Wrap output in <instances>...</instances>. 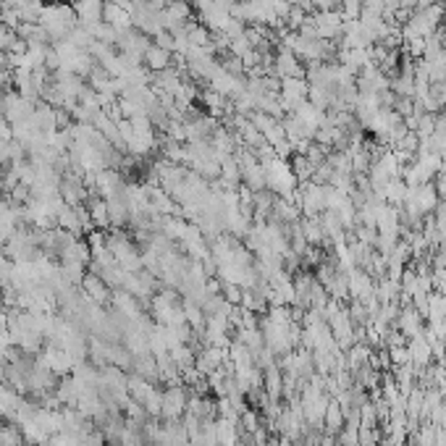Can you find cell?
Masks as SVG:
<instances>
[{"label":"cell","mask_w":446,"mask_h":446,"mask_svg":"<svg viewBox=\"0 0 446 446\" xmlns=\"http://www.w3.org/2000/svg\"><path fill=\"white\" fill-rule=\"evenodd\" d=\"M40 27H43L47 37H50V45L66 40V34L71 32L74 27H79V16L74 11L71 3H64V0H55V3H47L43 8V16H40Z\"/></svg>","instance_id":"1"},{"label":"cell","mask_w":446,"mask_h":446,"mask_svg":"<svg viewBox=\"0 0 446 446\" xmlns=\"http://www.w3.org/2000/svg\"><path fill=\"white\" fill-rule=\"evenodd\" d=\"M262 168H265V184H268V192H273L276 197H283V200H294L297 195V176L292 171V163L283 161L278 155H273L268 161H262Z\"/></svg>","instance_id":"2"},{"label":"cell","mask_w":446,"mask_h":446,"mask_svg":"<svg viewBox=\"0 0 446 446\" xmlns=\"http://www.w3.org/2000/svg\"><path fill=\"white\" fill-rule=\"evenodd\" d=\"M307 92L310 84L302 77H289L281 79V89H278V100H281L283 113H294L302 103H307Z\"/></svg>","instance_id":"3"},{"label":"cell","mask_w":446,"mask_h":446,"mask_svg":"<svg viewBox=\"0 0 446 446\" xmlns=\"http://www.w3.org/2000/svg\"><path fill=\"white\" fill-rule=\"evenodd\" d=\"M244 84H247V79L237 77V74H229L221 64H218V68L213 71V77L207 79V87L216 89L218 95H223V98H229V100H234L239 92H244Z\"/></svg>","instance_id":"4"},{"label":"cell","mask_w":446,"mask_h":446,"mask_svg":"<svg viewBox=\"0 0 446 446\" xmlns=\"http://www.w3.org/2000/svg\"><path fill=\"white\" fill-rule=\"evenodd\" d=\"M271 71L273 77L278 79H289V77H302L305 79V66L302 61L297 58V55L289 50V47H278L276 53H273V64H271Z\"/></svg>","instance_id":"5"},{"label":"cell","mask_w":446,"mask_h":446,"mask_svg":"<svg viewBox=\"0 0 446 446\" xmlns=\"http://www.w3.org/2000/svg\"><path fill=\"white\" fill-rule=\"evenodd\" d=\"M89 186L84 181V176L79 174H64L61 179V197H64L66 205H82L89 200Z\"/></svg>","instance_id":"6"},{"label":"cell","mask_w":446,"mask_h":446,"mask_svg":"<svg viewBox=\"0 0 446 446\" xmlns=\"http://www.w3.org/2000/svg\"><path fill=\"white\" fill-rule=\"evenodd\" d=\"M150 45H153V40H150L144 32H140V29H129V32L119 34L116 47H119V53H134V55H140V58H144V53L150 50Z\"/></svg>","instance_id":"7"},{"label":"cell","mask_w":446,"mask_h":446,"mask_svg":"<svg viewBox=\"0 0 446 446\" xmlns=\"http://www.w3.org/2000/svg\"><path fill=\"white\" fill-rule=\"evenodd\" d=\"M105 207H108V223L113 229H121L124 223H129V205H126V186L119 195L105 197Z\"/></svg>","instance_id":"8"},{"label":"cell","mask_w":446,"mask_h":446,"mask_svg":"<svg viewBox=\"0 0 446 446\" xmlns=\"http://www.w3.org/2000/svg\"><path fill=\"white\" fill-rule=\"evenodd\" d=\"M71 6H74V11H77L82 27H92V24L103 22L105 0H71Z\"/></svg>","instance_id":"9"},{"label":"cell","mask_w":446,"mask_h":446,"mask_svg":"<svg viewBox=\"0 0 446 446\" xmlns=\"http://www.w3.org/2000/svg\"><path fill=\"white\" fill-rule=\"evenodd\" d=\"M103 22L110 24V27H113V29H116L119 34L134 29V24H131V13L126 11V8L116 6L113 0H105V8H103Z\"/></svg>","instance_id":"10"},{"label":"cell","mask_w":446,"mask_h":446,"mask_svg":"<svg viewBox=\"0 0 446 446\" xmlns=\"http://www.w3.org/2000/svg\"><path fill=\"white\" fill-rule=\"evenodd\" d=\"M82 292H84L87 299H92V302L100 305V307L105 305L110 297H113L108 283L103 281L100 276H95V273H87V276H84V281H82Z\"/></svg>","instance_id":"11"},{"label":"cell","mask_w":446,"mask_h":446,"mask_svg":"<svg viewBox=\"0 0 446 446\" xmlns=\"http://www.w3.org/2000/svg\"><path fill=\"white\" fill-rule=\"evenodd\" d=\"M186 410V394L179 386H171L168 392H163V417L165 420H179Z\"/></svg>","instance_id":"12"},{"label":"cell","mask_w":446,"mask_h":446,"mask_svg":"<svg viewBox=\"0 0 446 446\" xmlns=\"http://www.w3.org/2000/svg\"><path fill=\"white\" fill-rule=\"evenodd\" d=\"M396 328H399V334L407 339L417 336V334H423V315H420L415 307H404V310H399Z\"/></svg>","instance_id":"13"},{"label":"cell","mask_w":446,"mask_h":446,"mask_svg":"<svg viewBox=\"0 0 446 446\" xmlns=\"http://www.w3.org/2000/svg\"><path fill=\"white\" fill-rule=\"evenodd\" d=\"M410 362H412L415 368H425L431 359H433V349H431V341L425 339V334H417V336L410 339Z\"/></svg>","instance_id":"14"},{"label":"cell","mask_w":446,"mask_h":446,"mask_svg":"<svg viewBox=\"0 0 446 446\" xmlns=\"http://www.w3.org/2000/svg\"><path fill=\"white\" fill-rule=\"evenodd\" d=\"M144 66H147L153 74H158V71H163L168 66H174V53L158 47V45H150V50L144 53Z\"/></svg>","instance_id":"15"},{"label":"cell","mask_w":446,"mask_h":446,"mask_svg":"<svg viewBox=\"0 0 446 446\" xmlns=\"http://www.w3.org/2000/svg\"><path fill=\"white\" fill-rule=\"evenodd\" d=\"M299 231H302V237H305L307 244H323L326 241V234H323V226H320V218H305V221H299Z\"/></svg>","instance_id":"16"},{"label":"cell","mask_w":446,"mask_h":446,"mask_svg":"<svg viewBox=\"0 0 446 446\" xmlns=\"http://www.w3.org/2000/svg\"><path fill=\"white\" fill-rule=\"evenodd\" d=\"M87 210H89L92 223H95L98 229H105V226H110V223H108V207H105V200H103V197H98V195L89 197Z\"/></svg>","instance_id":"17"},{"label":"cell","mask_w":446,"mask_h":446,"mask_svg":"<svg viewBox=\"0 0 446 446\" xmlns=\"http://www.w3.org/2000/svg\"><path fill=\"white\" fill-rule=\"evenodd\" d=\"M328 433H339L341 428H344V410H341V404L339 402H328V410H326V420H323Z\"/></svg>","instance_id":"18"},{"label":"cell","mask_w":446,"mask_h":446,"mask_svg":"<svg viewBox=\"0 0 446 446\" xmlns=\"http://www.w3.org/2000/svg\"><path fill=\"white\" fill-rule=\"evenodd\" d=\"M66 40L74 45V47H79V50H89V45L95 43V37H92V34H89L87 29L82 27V24H79V27H74L71 32L66 34Z\"/></svg>","instance_id":"19"},{"label":"cell","mask_w":446,"mask_h":446,"mask_svg":"<svg viewBox=\"0 0 446 446\" xmlns=\"http://www.w3.org/2000/svg\"><path fill=\"white\" fill-rule=\"evenodd\" d=\"M142 407H144V412L153 415V417H158V415L163 412V392L161 389H150V394L144 396V402H142Z\"/></svg>","instance_id":"20"},{"label":"cell","mask_w":446,"mask_h":446,"mask_svg":"<svg viewBox=\"0 0 446 446\" xmlns=\"http://www.w3.org/2000/svg\"><path fill=\"white\" fill-rule=\"evenodd\" d=\"M24 433L13 425H0V446H22Z\"/></svg>","instance_id":"21"},{"label":"cell","mask_w":446,"mask_h":446,"mask_svg":"<svg viewBox=\"0 0 446 446\" xmlns=\"http://www.w3.org/2000/svg\"><path fill=\"white\" fill-rule=\"evenodd\" d=\"M16 43H19L16 29H8V27H3V24H0V53H11Z\"/></svg>","instance_id":"22"},{"label":"cell","mask_w":446,"mask_h":446,"mask_svg":"<svg viewBox=\"0 0 446 446\" xmlns=\"http://www.w3.org/2000/svg\"><path fill=\"white\" fill-rule=\"evenodd\" d=\"M153 45H158V47H163V50H171V53H174V34L168 32V29H161V32L153 37Z\"/></svg>","instance_id":"23"},{"label":"cell","mask_w":446,"mask_h":446,"mask_svg":"<svg viewBox=\"0 0 446 446\" xmlns=\"http://www.w3.org/2000/svg\"><path fill=\"white\" fill-rule=\"evenodd\" d=\"M433 189H436V195H438V200L446 202V163H444V168L433 176Z\"/></svg>","instance_id":"24"},{"label":"cell","mask_w":446,"mask_h":446,"mask_svg":"<svg viewBox=\"0 0 446 446\" xmlns=\"http://www.w3.org/2000/svg\"><path fill=\"white\" fill-rule=\"evenodd\" d=\"M359 446H378V431L376 428H359Z\"/></svg>","instance_id":"25"},{"label":"cell","mask_w":446,"mask_h":446,"mask_svg":"<svg viewBox=\"0 0 446 446\" xmlns=\"http://www.w3.org/2000/svg\"><path fill=\"white\" fill-rule=\"evenodd\" d=\"M13 82V77H11V71L6 68V66H0V95L3 92H8V84Z\"/></svg>","instance_id":"26"},{"label":"cell","mask_w":446,"mask_h":446,"mask_svg":"<svg viewBox=\"0 0 446 446\" xmlns=\"http://www.w3.org/2000/svg\"><path fill=\"white\" fill-rule=\"evenodd\" d=\"M286 3H289V6H297V8H313V3H310V0H286Z\"/></svg>","instance_id":"27"},{"label":"cell","mask_w":446,"mask_h":446,"mask_svg":"<svg viewBox=\"0 0 446 446\" xmlns=\"http://www.w3.org/2000/svg\"><path fill=\"white\" fill-rule=\"evenodd\" d=\"M436 0H415V6H417V8H420V11H423V8H428V6H433Z\"/></svg>","instance_id":"28"},{"label":"cell","mask_w":446,"mask_h":446,"mask_svg":"<svg viewBox=\"0 0 446 446\" xmlns=\"http://www.w3.org/2000/svg\"><path fill=\"white\" fill-rule=\"evenodd\" d=\"M3 3H6V0H0V6H3Z\"/></svg>","instance_id":"29"}]
</instances>
